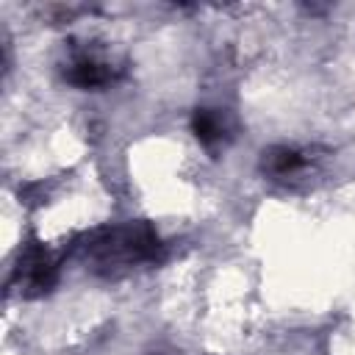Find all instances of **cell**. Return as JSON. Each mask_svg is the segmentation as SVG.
Returning a JSON list of instances; mask_svg holds the SVG:
<instances>
[{"label":"cell","mask_w":355,"mask_h":355,"mask_svg":"<svg viewBox=\"0 0 355 355\" xmlns=\"http://www.w3.org/2000/svg\"><path fill=\"white\" fill-rule=\"evenodd\" d=\"M80 255L92 266V272L116 277L130 272L133 266L164 261V241L150 225L128 222L89 233L80 244Z\"/></svg>","instance_id":"6da1fadb"},{"label":"cell","mask_w":355,"mask_h":355,"mask_svg":"<svg viewBox=\"0 0 355 355\" xmlns=\"http://www.w3.org/2000/svg\"><path fill=\"white\" fill-rule=\"evenodd\" d=\"M14 283L22 297H42L58 283V261L42 241L31 239L22 247L14 266Z\"/></svg>","instance_id":"7a4b0ae2"},{"label":"cell","mask_w":355,"mask_h":355,"mask_svg":"<svg viewBox=\"0 0 355 355\" xmlns=\"http://www.w3.org/2000/svg\"><path fill=\"white\" fill-rule=\"evenodd\" d=\"M313 166H316L313 150H305L297 144H272L261 153V161H258L261 175L283 186H294L305 180V175L313 172Z\"/></svg>","instance_id":"3957f363"},{"label":"cell","mask_w":355,"mask_h":355,"mask_svg":"<svg viewBox=\"0 0 355 355\" xmlns=\"http://www.w3.org/2000/svg\"><path fill=\"white\" fill-rule=\"evenodd\" d=\"M116 69L97 53H78L64 64V80L78 89H103L114 83Z\"/></svg>","instance_id":"277c9868"},{"label":"cell","mask_w":355,"mask_h":355,"mask_svg":"<svg viewBox=\"0 0 355 355\" xmlns=\"http://www.w3.org/2000/svg\"><path fill=\"white\" fill-rule=\"evenodd\" d=\"M191 130H194V136H197L200 144L216 147V144H222V141L230 139V119H227V114L222 108L202 105V108H197L191 114Z\"/></svg>","instance_id":"5b68a950"}]
</instances>
